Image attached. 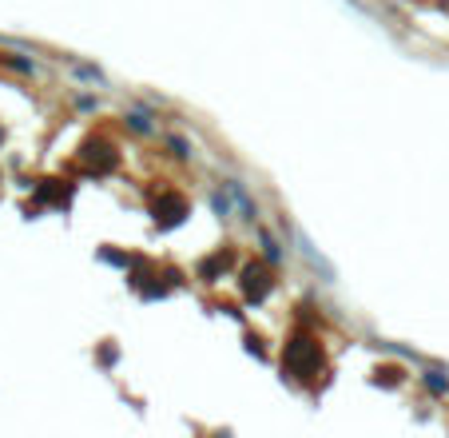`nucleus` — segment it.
<instances>
[{
  "instance_id": "nucleus-1",
  "label": "nucleus",
  "mask_w": 449,
  "mask_h": 438,
  "mask_svg": "<svg viewBox=\"0 0 449 438\" xmlns=\"http://www.w3.org/2000/svg\"><path fill=\"white\" fill-rule=\"evenodd\" d=\"M287 371L290 375H314L318 371V343H310V339H294L287 346Z\"/></svg>"
},
{
  "instance_id": "nucleus-2",
  "label": "nucleus",
  "mask_w": 449,
  "mask_h": 438,
  "mask_svg": "<svg viewBox=\"0 0 449 438\" xmlns=\"http://www.w3.org/2000/svg\"><path fill=\"white\" fill-rule=\"evenodd\" d=\"M183 215H187V204H183L179 195H163L160 204H155V219H160V224H179Z\"/></svg>"
},
{
  "instance_id": "nucleus-3",
  "label": "nucleus",
  "mask_w": 449,
  "mask_h": 438,
  "mask_svg": "<svg viewBox=\"0 0 449 438\" xmlns=\"http://www.w3.org/2000/svg\"><path fill=\"white\" fill-rule=\"evenodd\" d=\"M243 287H247L250 299H262L270 291V275L262 271V267H247V271H243Z\"/></svg>"
}]
</instances>
